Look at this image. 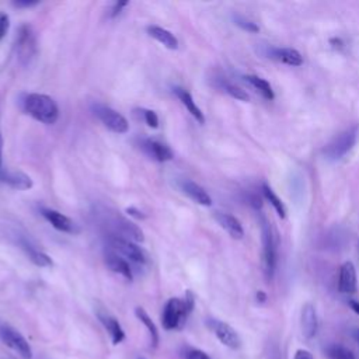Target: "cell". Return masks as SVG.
<instances>
[{"mask_svg":"<svg viewBox=\"0 0 359 359\" xmlns=\"http://www.w3.org/2000/svg\"><path fill=\"white\" fill-rule=\"evenodd\" d=\"M22 107L28 115H31L34 119L46 125L55 123L59 118L57 104L52 97L46 94H39V93L27 94L22 100Z\"/></svg>","mask_w":359,"mask_h":359,"instance_id":"1","label":"cell"},{"mask_svg":"<svg viewBox=\"0 0 359 359\" xmlns=\"http://www.w3.org/2000/svg\"><path fill=\"white\" fill-rule=\"evenodd\" d=\"M194 307H195V297L192 292H187L184 299L171 297L170 300H167L163 309V316H161L163 328L167 331L181 328V325L187 321L188 316L192 313Z\"/></svg>","mask_w":359,"mask_h":359,"instance_id":"2","label":"cell"},{"mask_svg":"<svg viewBox=\"0 0 359 359\" xmlns=\"http://www.w3.org/2000/svg\"><path fill=\"white\" fill-rule=\"evenodd\" d=\"M101 222L109 230V236L125 238L133 243H142L144 240L143 231L133 222L121 216L118 212H104Z\"/></svg>","mask_w":359,"mask_h":359,"instance_id":"3","label":"cell"},{"mask_svg":"<svg viewBox=\"0 0 359 359\" xmlns=\"http://www.w3.org/2000/svg\"><path fill=\"white\" fill-rule=\"evenodd\" d=\"M359 137V125H352L338 133L325 147H324V156L325 158L331 161L341 160L345 157L356 144V140Z\"/></svg>","mask_w":359,"mask_h":359,"instance_id":"4","label":"cell"},{"mask_svg":"<svg viewBox=\"0 0 359 359\" xmlns=\"http://www.w3.org/2000/svg\"><path fill=\"white\" fill-rule=\"evenodd\" d=\"M262 234V272L266 280H272L276 269V238L265 217L261 219Z\"/></svg>","mask_w":359,"mask_h":359,"instance_id":"5","label":"cell"},{"mask_svg":"<svg viewBox=\"0 0 359 359\" xmlns=\"http://www.w3.org/2000/svg\"><path fill=\"white\" fill-rule=\"evenodd\" d=\"M91 111L101 121V123L105 128H108L111 132L122 135L129 130V123H128L126 118L122 114H119L118 111H115L114 108H111L105 104H101V102H93Z\"/></svg>","mask_w":359,"mask_h":359,"instance_id":"6","label":"cell"},{"mask_svg":"<svg viewBox=\"0 0 359 359\" xmlns=\"http://www.w3.org/2000/svg\"><path fill=\"white\" fill-rule=\"evenodd\" d=\"M108 245L109 250L116 252L118 255L123 257L126 261H130L133 264L137 265H144L149 261V257L146 254V251L137 245V243L125 240V238H119V237H114V236H108Z\"/></svg>","mask_w":359,"mask_h":359,"instance_id":"7","label":"cell"},{"mask_svg":"<svg viewBox=\"0 0 359 359\" xmlns=\"http://www.w3.org/2000/svg\"><path fill=\"white\" fill-rule=\"evenodd\" d=\"M17 56L21 65L27 66L36 55V38L29 25H22L18 29V35L15 39Z\"/></svg>","mask_w":359,"mask_h":359,"instance_id":"8","label":"cell"},{"mask_svg":"<svg viewBox=\"0 0 359 359\" xmlns=\"http://www.w3.org/2000/svg\"><path fill=\"white\" fill-rule=\"evenodd\" d=\"M0 339L22 359H32V348L25 337L8 324H0Z\"/></svg>","mask_w":359,"mask_h":359,"instance_id":"9","label":"cell"},{"mask_svg":"<svg viewBox=\"0 0 359 359\" xmlns=\"http://www.w3.org/2000/svg\"><path fill=\"white\" fill-rule=\"evenodd\" d=\"M208 327L210 331L216 335V338L227 348L230 349H238L241 345V339L237 334V331L227 323L217 320V318H208L206 320Z\"/></svg>","mask_w":359,"mask_h":359,"instance_id":"10","label":"cell"},{"mask_svg":"<svg viewBox=\"0 0 359 359\" xmlns=\"http://www.w3.org/2000/svg\"><path fill=\"white\" fill-rule=\"evenodd\" d=\"M15 243L18 247L25 252V255L38 266H52V259L49 255H46L43 251H41L31 240L28 236H21L17 233L15 236Z\"/></svg>","mask_w":359,"mask_h":359,"instance_id":"11","label":"cell"},{"mask_svg":"<svg viewBox=\"0 0 359 359\" xmlns=\"http://www.w3.org/2000/svg\"><path fill=\"white\" fill-rule=\"evenodd\" d=\"M41 213L59 231L69 233V234H77L80 231L79 226L72 219H69L67 216H65L63 213H60V212H57L55 209L42 208Z\"/></svg>","mask_w":359,"mask_h":359,"instance_id":"12","label":"cell"},{"mask_svg":"<svg viewBox=\"0 0 359 359\" xmlns=\"http://www.w3.org/2000/svg\"><path fill=\"white\" fill-rule=\"evenodd\" d=\"M139 146L150 158H153L156 161L163 163V161H168L174 157L172 150L167 144H164L158 140H154V139H142L139 142Z\"/></svg>","mask_w":359,"mask_h":359,"instance_id":"13","label":"cell"},{"mask_svg":"<svg viewBox=\"0 0 359 359\" xmlns=\"http://www.w3.org/2000/svg\"><path fill=\"white\" fill-rule=\"evenodd\" d=\"M338 290L344 294H353L358 290L356 269L351 261H346L339 268Z\"/></svg>","mask_w":359,"mask_h":359,"instance_id":"14","label":"cell"},{"mask_svg":"<svg viewBox=\"0 0 359 359\" xmlns=\"http://www.w3.org/2000/svg\"><path fill=\"white\" fill-rule=\"evenodd\" d=\"M300 325H302V332L306 339H311L316 337L318 331V317L316 307L311 303H304L302 307V314H300Z\"/></svg>","mask_w":359,"mask_h":359,"instance_id":"15","label":"cell"},{"mask_svg":"<svg viewBox=\"0 0 359 359\" xmlns=\"http://www.w3.org/2000/svg\"><path fill=\"white\" fill-rule=\"evenodd\" d=\"M266 55L283 65L287 66H302L303 65V56L299 50L293 48H278V46H269L266 50Z\"/></svg>","mask_w":359,"mask_h":359,"instance_id":"16","label":"cell"},{"mask_svg":"<svg viewBox=\"0 0 359 359\" xmlns=\"http://www.w3.org/2000/svg\"><path fill=\"white\" fill-rule=\"evenodd\" d=\"M216 222L220 224V227L231 237L236 240H241L244 237V229L237 217H234L230 213L226 212H216L215 213Z\"/></svg>","mask_w":359,"mask_h":359,"instance_id":"17","label":"cell"},{"mask_svg":"<svg viewBox=\"0 0 359 359\" xmlns=\"http://www.w3.org/2000/svg\"><path fill=\"white\" fill-rule=\"evenodd\" d=\"M182 192L185 195H188L195 203L202 205V206H210L212 205V198L210 195L196 182L191 181V180H184L180 184Z\"/></svg>","mask_w":359,"mask_h":359,"instance_id":"18","label":"cell"},{"mask_svg":"<svg viewBox=\"0 0 359 359\" xmlns=\"http://www.w3.org/2000/svg\"><path fill=\"white\" fill-rule=\"evenodd\" d=\"M105 264L112 272L122 275L125 279H128V280L133 279V272H132L129 261H126L123 257L118 255L116 252L108 250L105 252Z\"/></svg>","mask_w":359,"mask_h":359,"instance_id":"19","label":"cell"},{"mask_svg":"<svg viewBox=\"0 0 359 359\" xmlns=\"http://www.w3.org/2000/svg\"><path fill=\"white\" fill-rule=\"evenodd\" d=\"M0 181L20 191L29 189L34 185L31 177L21 171H0Z\"/></svg>","mask_w":359,"mask_h":359,"instance_id":"20","label":"cell"},{"mask_svg":"<svg viewBox=\"0 0 359 359\" xmlns=\"http://www.w3.org/2000/svg\"><path fill=\"white\" fill-rule=\"evenodd\" d=\"M98 318H100L101 324L104 325V328L111 335V341L114 345H118L125 339V331H123L122 325L119 324V321L114 316H111L108 313H98Z\"/></svg>","mask_w":359,"mask_h":359,"instance_id":"21","label":"cell"},{"mask_svg":"<svg viewBox=\"0 0 359 359\" xmlns=\"http://www.w3.org/2000/svg\"><path fill=\"white\" fill-rule=\"evenodd\" d=\"M175 95L178 97V100L181 101V104L188 109V112L199 122V123H205V115L202 112V109L196 105V102L194 101L191 93H188L185 88L182 87H175L174 88Z\"/></svg>","mask_w":359,"mask_h":359,"instance_id":"22","label":"cell"},{"mask_svg":"<svg viewBox=\"0 0 359 359\" xmlns=\"http://www.w3.org/2000/svg\"><path fill=\"white\" fill-rule=\"evenodd\" d=\"M147 34L168 49H177L178 48V39L175 38V35L171 34L168 29H165L163 27L149 25L147 27Z\"/></svg>","mask_w":359,"mask_h":359,"instance_id":"23","label":"cell"},{"mask_svg":"<svg viewBox=\"0 0 359 359\" xmlns=\"http://www.w3.org/2000/svg\"><path fill=\"white\" fill-rule=\"evenodd\" d=\"M244 81L252 87L262 98L268 100V101H272L275 98V93L272 90V86L262 77L259 76H255V74H247L243 77Z\"/></svg>","mask_w":359,"mask_h":359,"instance_id":"24","label":"cell"},{"mask_svg":"<svg viewBox=\"0 0 359 359\" xmlns=\"http://www.w3.org/2000/svg\"><path fill=\"white\" fill-rule=\"evenodd\" d=\"M216 87L222 91H224L226 94H229L230 97L236 98V100H240V101H248L250 100V95L241 88L238 87L237 84L231 83L230 80H227L226 77H216Z\"/></svg>","mask_w":359,"mask_h":359,"instance_id":"25","label":"cell"},{"mask_svg":"<svg viewBox=\"0 0 359 359\" xmlns=\"http://www.w3.org/2000/svg\"><path fill=\"white\" fill-rule=\"evenodd\" d=\"M135 314L137 317V320L146 327V330L149 331L150 335V344L153 348H157L158 341H160V335H158V330L156 327V324L153 323V320L150 318V316L147 314V311L143 307H136L135 309Z\"/></svg>","mask_w":359,"mask_h":359,"instance_id":"26","label":"cell"},{"mask_svg":"<svg viewBox=\"0 0 359 359\" xmlns=\"http://www.w3.org/2000/svg\"><path fill=\"white\" fill-rule=\"evenodd\" d=\"M262 194H264L265 199L272 205V208L275 209V212L278 213V216H279L280 219H285V217H286V206H285V203L282 202V199L273 192V189H272L266 182L262 184Z\"/></svg>","mask_w":359,"mask_h":359,"instance_id":"27","label":"cell"},{"mask_svg":"<svg viewBox=\"0 0 359 359\" xmlns=\"http://www.w3.org/2000/svg\"><path fill=\"white\" fill-rule=\"evenodd\" d=\"M325 352L330 359H356L351 349H348L346 346L339 345V344H332V345L327 346Z\"/></svg>","mask_w":359,"mask_h":359,"instance_id":"28","label":"cell"},{"mask_svg":"<svg viewBox=\"0 0 359 359\" xmlns=\"http://www.w3.org/2000/svg\"><path fill=\"white\" fill-rule=\"evenodd\" d=\"M234 24L247 32H258L259 31V27L254 21H251L245 17H241V15L234 17Z\"/></svg>","mask_w":359,"mask_h":359,"instance_id":"29","label":"cell"},{"mask_svg":"<svg viewBox=\"0 0 359 359\" xmlns=\"http://www.w3.org/2000/svg\"><path fill=\"white\" fill-rule=\"evenodd\" d=\"M139 112L142 114V118L147 123V126H150V128H157L158 126V116L154 111L142 108V109H139Z\"/></svg>","mask_w":359,"mask_h":359,"instance_id":"30","label":"cell"},{"mask_svg":"<svg viewBox=\"0 0 359 359\" xmlns=\"http://www.w3.org/2000/svg\"><path fill=\"white\" fill-rule=\"evenodd\" d=\"M184 359H212L205 351L198 348H189L184 353Z\"/></svg>","mask_w":359,"mask_h":359,"instance_id":"31","label":"cell"},{"mask_svg":"<svg viewBox=\"0 0 359 359\" xmlns=\"http://www.w3.org/2000/svg\"><path fill=\"white\" fill-rule=\"evenodd\" d=\"M10 21H8V15L4 13H0V39L6 35L7 29H8Z\"/></svg>","mask_w":359,"mask_h":359,"instance_id":"32","label":"cell"},{"mask_svg":"<svg viewBox=\"0 0 359 359\" xmlns=\"http://www.w3.org/2000/svg\"><path fill=\"white\" fill-rule=\"evenodd\" d=\"M294 359H314V358L307 349H297L294 353Z\"/></svg>","mask_w":359,"mask_h":359,"instance_id":"33","label":"cell"},{"mask_svg":"<svg viewBox=\"0 0 359 359\" xmlns=\"http://www.w3.org/2000/svg\"><path fill=\"white\" fill-rule=\"evenodd\" d=\"M126 213H128L129 216L136 217V219H144V217H146V216H144L139 209H136V208H133V206L128 208V209H126Z\"/></svg>","mask_w":359,"mask_h":359,"instance_id":"34","label":"cell"},{"mask_svg":"<svg viewBox=\"0 0 359 359\" xmlns=\"http://www.w3.org/2000/svg\"><path fill=\"white\" fill-rule=\"evenodd\" d=\"M38 4V1L32 0V1H27V0H18V1H14V6L17 7H31V6H35Z\"/></svg>","mask_w":359,"mask_h":359,"instance_id":"35","label":"cell"},{"mask_svg":"<svg viewBox=\"0 0 359 359\" xmlns=\"http://www.w3.org/2000/svg\"><path fill=\"white\" fill-rule=\"evenodd\" d=\"M125 6H128V3H126V1L115 3L114 8H112V15H116V14H119V13H121V10H122V7H125Z\"/></svg>","mask_w":359,"mask_h":359,"instance_id":"36","label":"cell"},{"mask_svg":"<svg viewBox=\"0 0 359 359\" xmlns=\"http://www.w3.org/2000/svg\"><path fill=\"white\" fill-rule=\"evenodd\" d=\"M348 304H349V307H351L356 314H359V302H358V300L349 299V300H348Z\"/></svg>","mask_w":359,"mask_h":359,"instance_id":"37","label":"cell"},{"mask_svg":"<svg viewBox=\"0 0 359 359\" xmlns=\"http://www.w3.org/2000/svg\"><path fill=\"white\" fill-rule=\"evenodd\" d=\"M257 300H258L259 303H264V302L266 300V294H265L262 290H258V292H257Z\"/></svg>","mask_w":359,"mask_h":359,"instance_id":"38","label":"cell"},{"mask_svg":"<svg viewBox=\"0 0 359 359\" xmlns=\"http://www.w3.org/2000/svg\"><path fill=\"white\" fill-rule=\"evenodd\" d=\"M352 337H353V339H355L356 342H359V328L352 330Z\"/></svg>","mask_w":359,"mask_h":359,"instance_id":"39","label":"cell"},{"mask_svg":"<svg viewBox=\"0 0 359 359\" xmlns=\"http://www.w3.org/2000/svg\"><path fill=\"white\" fill-rule=\"evenodd\" d=\"M0 165H1V136H0Z\"/></svg>","mask_w":359,"mask_h":359,"instance_id":"40","label":"cell"},{"mask_svg":"<svg viewBox=\"0 0 359 359\" xmlns=\"http://www.w3.org/2000/svg\"><path fill=\"white\" fill-rule=\"evenodd\" d=\"M137 359H146V358H137Z\"/></svg>","mask_w":359,"mask_h":359,"instance_id":"41","label":"cell"}]
</instances>
